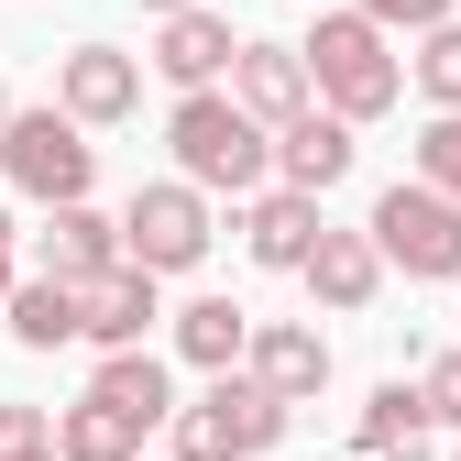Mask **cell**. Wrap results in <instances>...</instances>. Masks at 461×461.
Instances as JSON below:
<instances>
[{
  "label": "cell",
  "mask_w": 461,
  "mask_h": 461,
  "mask_svg": "<svg viewBox=\"0 0 461 461\" xmlns=\"http://www.w3.org/2000/svg\"><path fill=\"white\" fill-rule=\"evenodd\" d=\"M429 429H439V407H429V384H407V374L374 384V407L352 418V439H363L374 461H418V450H429Z\"/></svg>",
  "instance_id": "5bb4252c"
},
{
  "label": "cell",
  "mask_w": 461,
  "mask_h": 461,
  "mask_svg": "<svg viewBox=\"0 0 461 461\" xmlns=\"http://www.w3.org/2000/svg\"><path fill=\"white\" fill-rule=\"evenodd\" d=\"M319 198L308 187H275V198H253V220H242V242H253V264H275V275H308V253H319Z\"/></svg>",
  "instance_id": "8fae6325"
},
{
  "label": "cell",
  "mask_w": 461,
  "mask_h": 461,
  "mask_svg": "<svg viewBox=\"0 0 461 461\" xmlns=\"http://www.w3.org/2000/svg\"><path fill=\"white\" fill-rule=\"evenodd\" d=\"M88 395H99V407H122V418H143V429H165V418H176V384H165V363L143 352V340H132V352H110Z\"/></svg>",
  "instance_id": "ac0fdd59"
},
{
  "label": "cell",
  "mask_w": 461,
  "mask_h": 461,
  "mask_svg": "<svg viewBox=\"0 0 461 461\" xmlns=\"http://www.w3.org/2000/svg\"><path fill=\"white\" fill-rule=\"evenodd\" d=\"M418 88H429L439 110H461V23H429V44H418Z\"/></svg>",
  "instance_id": "44dd1931"
},
{
  "label": "cell",
  "mask_w": 461,
  "mask_h": 461,
  "mask_svg": "<svg viewBox=\"0 0 461 461\" xmlns=\"http://www.w3.org/2000/svg\"><path fill=\"white\" fill-rule=\"evenodd\" d=\"M55 429H44V407H0V461H23V450H44Z\"/></svg>",
  "instance_id": "cb8c5ba5"
},
{
  "label": "cell",
  "mask_w": 461,
  "mask_h": 461,
  "mask_svg": "<svg viewBox=\"0 0 461 461\" xmlns=\"http://www.w3.org/2000/svg\"><path fill=\"white\" fill-rule=\"evenodd\" d=\"M418 384H429V407H439V418H450V429H461V352H450V363H429V374H418Z\"/></svg>",
  "instance_id": "d4e9b609"
},
{
  "label": "cell",
  "mask_w": 461,
  "mask_h": 461,
  "mask_svg": "<svg viewBox=\"0 0 461 461\" xmlns=\"http://www.w3.org/2000/svg\"><path fill=\"white\" fill-rule=\"evenodd\" d=\"M77 319H88V340H99V352H132V340H143V319H154V264H110V275H88L77 285Z\"/></svg>",
  "instance_id": "30bf717a"
},
{
  "label": "cell",
  "mask_w": 461,
  "mask_h": 461,
  "mask_svg": "<svg viewBox=\"0 0 461 461\" xmlns=\"http://www.w3.org/2000/svg\"><path fill=\"white\" fill-rule=\"evenodd\" d=\"M0 165H12V187H23V198H44V209L88 198V176H99L88 122H77L67 99H55V110H12V132H0Z\"/></svg>",
  "instance_id": "277c9868"
},
{
  "label": "cell",
  "mask_w": 461,
  "mask_h": 461,
  "mask_svg": "<svg viewBox=\"0 0 461 461\" xmlns=\"http://www.w3.org/2000/svg\"><path fill=\"white\" fill-rule=\"evenodd\" d=\"M165 143H176V165L198 187H230V198H253L275 176V122H253V110L220 99V88H187L176 122H165Z\"/></svg>",
  "instance_id": "6da1fadb"
},
{
  "label": "cell",
  "mask_w": 461,
  "mask_h": 461,
  "mask_svg": "<svg viewBox=\"0 0 461 461\" xmlns=\"http://www.w3.org/2000/svg\"><path fill=\"white\" fill-rule=\"evenodd\" d=\"M363 12H374L384 33H429V23H450V0H363Z\"/></svg>",
  "instance_id": "603a6c76"
},
{
  "label": "cell",
  "mask_w": 461,
  "mask_h": 461,
  "mask_svg": "<svg viewBox=\"0 0 461 461\" xmlns=\"http://www.w3.org/2000/svg\"><path fill=\"white\" fill-rule=\"evenodd\" d=\"M275 395H285V407H297V395H319L330 384V340L319 330H297V319H253V352H242Z\"/></svg>",
  "instance_id": "4fadbf2b"
},
{
  "label": "cell",
  "mask_w": 461,
  "mask_h": 461,
  "mask_svg": "<svg viewBox=\"0 0 461 461\" xmlns=\"http://www.w3.org/2000/svg\"><path fill=\"white\" fill-rule=\"evenodd\" d=\"M122 253L154 264V275H187V264L209 253V187H198V176H176V187H132V209H122Z\"/></svg>",
  "instance_id": "8992f818"
},
{
  "label": "cell",
  "mask_w": 461,
  "mask_h": 461,
  "mask_svg": "<svg viewBox=\"0 0 461 461\" xmlns=\"http://www.w3.org/2000/svg\"><path fill=\"white\" fill-rule=\"evenodd\" d=\"M23 461H67V450H55V439H44V450H23Z\"/></svg>",
  "instance_id": "83f0119b"
},
{
  "label": "cell",
  "mask_w": 461,
  "mask_h": 461,
  "mask_svg": "<svg viewBox=\"0 0 461 461\" xmlns=\"http://www.w3.org/2000/svg\"><path fill=\"white\" fill-rule=\"evenodd\" d=\"M230 55H242V44H230V23H220V12H165V33H154V67L176 77V88H209Z\"/></svg>",
  "instance_id": "2e32d148"
},
{
  "label": "cell",
  "mask_w": 461,
  "mask_h": 461,
  "mask_svg": "<svg viewBox=\"0 0 461 461\" xmlns=\"http://www.w3.org/2000/svg\"><path fill=\"white\" fill-rule=\"evenodd\" d=\"M418 176H429V187H450V198H461V110H439V122H429V132H418Z\"/></svg>",
  "instance_id": "7402d4cb"
},
{
  "label": "cell",
  "mask_w": 461,
  "mask_h": 461,
  "mask_svg": "<svg viewBox=\"0 0 461 461\" xmlns=\"http://www.w3.org/2000/svg\"><path fill=\"white\" fill-rule=\"evenodd\" d=\"M0 308H12V209H0Z\"/></svg>",
  "instance_id": "484cf974"
},
{
  "label": "cell",
  "mask_w": 461,
  "mask_h": 461,
  "mask_svg": "<svg viewBox=\"0 0 461 461\" xmlns=\"http://www.w3.org/2000/svg\"><path fill=\"white\" fill-rule=\"evenodd\" d=\"M122 264V220H99L88 198H67V209H44V275H67V285H88V275H110Z\"/></svg>",
  "instance_id": "7c38bea8"
},
{
  "label": "cell",
  "mask_w": 461,
  "mask_h": 461,
  "mask_svg": "<svg viewBox=\"0 0 461 461\" xmlns=\"http://www.w3.org/2000/svg\"><path fill=\"white\" fill-rule=\"evenodd\" d=\"M230 99H242L253 110V122H297V110L319 99V77H308V44H242V55H230Z\"/></svg>",
  "instance_id": "52a82bcc"
},
{
  "label": "cell",
  "mask_w": 461,
  "mask_h": 461,
  "mask_svg": "<svg viewBox=\"0 0 461 461\" xmlns=\"http://www.w3.org/2000/svg\"><path fill=\"white\" fill-rule=\"evenodd\" d=\"M374 242L384 264H407V275H461V198L407 176V187H384L374 198Z\"/></svg>",
  "instance_id": "5b68a950"
},
{
  "label": "cell",
  "mask_w": 461,
  "mask_h": 461,
  "mask_svg": "<svg viewBox=\"0 0 461 461\" xmlns=\"http://www.w3.org/2000/svg\"><path fill=\"white\" fill-rule=\"evenodd\" d=\"M275 176L308 187V198H330L340 176H352V122H340V110H297V122L275 132Z\"/></svg>",
  "instance_id": "9c48e42d"
},
{
  "label": "cell",
  "mask_w": 461,
  "mask_h": 461,
  "mask_svg": "<svg viewBox=\"0 0 461 461\" xmlns=\"http://www.w3.org/2000/svg\"><path fill=\"white\" fill-rule=\"evenodd\" d=\"M285 439V395L242 363V374H220L198 407H176V461H253Z\"/></svg>",
  "instance_id": "3957f363"
},
{
  "label": "cell",
  "mask_w": 461,
  "mask_h": 461,
  "mask_svg": "<svg viewBox=\"0 0 461 461\" xmlns=\"http://www.w3.org/2000/svg\"><path fill=\"white\" fill-rule=\"evenodd\" d=\"M143 12H198V0H143Z\"/></svg>",
  "instance_id": "4316f807"
},
{
  "label": "cell",
  "mask_w": 461,
  "mask_h": 461,
  "mask_svg": "<svg viewBox=\"0 0 461 461\" xmlns=\"http://www.w3.org/2000/svg\"><path fill=\"white\" fill-rule=\"evenodd\" d=\"M176 352L198 363V374H230L253 352V308H230V297H198V308H176Z\"/></svg>",
  "instance_id": "d6986e66"
},
{
  "label": "cell",
  "mask_w": 461,
  "mask_h": 461,
  "mask_svg": "<svg viewBox=\"0 0 461 461\" xmlns=\"http://www.w3.org/2000/svg\"><path fill=\"white\" fill-rule=\"evenodd\" d=\"M308 77H319V99L340 110V122H374V110H395V55H384V23L363 12H319V33H308Z\"/></svg>",
  "instance_id": "7a4b0ae2"
},
{
  "label": "cell",
  "mask_w": 461,
  "mask_h": 461,
  "mask_svg": "<svg viewBox=\"0 0 461 461\" xmlns=\"http://www.w3.org/2000/svg\"><path fill=\"white\" fill-rule=\"evenodd\" d=\"M0 132H12V88H0Z\"/></svg>",
  "instance_id": "f1b7e54d"
},
{
  "label": "cell",
  "mask_w": 461,
  "mask_h": 461,
  "mask_svg": "<svg viewBox=\"0 0 461 461\" xmlns=\"http://www.w3.org/2000/svg\"><path fill=\"white\" fill-rule=\"evenodd\" d=\"M12 340H23V352H67V340H88V319H77V285H67V275H33V285H12Z\"/></svg>",
  "instance_id": "e0dca14e"
},
{
  "label": "cell",
  "mask_w": 461,
  "mask_h": 461,
  "mask_svg": "<svg viewBox=\"0 0 461 461\" xmlns=\"http://www.w3.org/2000/svg\"><path fill=\"white\" fill-rule=\"evenodd\" d=\"M55 99H67L77 122H132V110H143V67L122 44H77L67 67H55Z\"/></svg>",
  "instance_id": "ba28073f"
},
{
  "label": "cell",
  "mask_w": 461,
  "mask_h": 461,
  "mask_svg": "<svg viewBox=\"0 0 461 461\" xmlns=\"http://www.w3.org/2000/svg\"><path fill=\"white\" fill-rule=\"evenodd\" d=\"M55 450H67V461H143V418H122V407H99V395H77V407L55 418Z\"/></svg>",
  "instance_id": "ffe728a7"
},
{
  "label": "cell",
  "mask_w": 461,
  "mask_h": 461,
  "mask_svg": "<svg viewBox=\"0 0 461 461\" xmlns=\"http://www.w3.org/2000/svg\"><path fill=\"white\" fill-rule=\"evenodd\" d=\"M308 285H319V308H374V285H384V242H374V230H319Z\"/></svg>",
  "instance_id": "9a60e30c"
}]
</instances>
